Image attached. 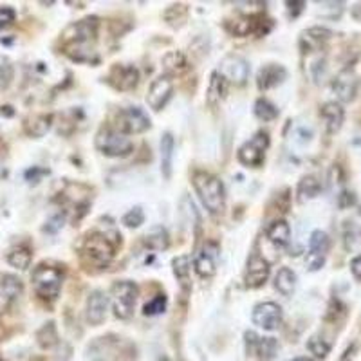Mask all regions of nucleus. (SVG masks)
<instances>
[{
    "label": "nucleus",
    "mask_w": 361,
    "mask_h": 361,
    "mask_svg": "<svg viewBox=\"0 0 361 361\" xmlns=\"http://www.w3.org/2000/svg\"><path fill=\"white\" fill-rule=\"evenodd\" d=\"M224 87L226 82L224 78L219 75V71H215L210 78V85H208V93H206V102L210 107H217L219 102L224 96Z\"/></svg>",
    "instance_id": "c756f323"
},
{
    "label": "nucleus",
    "mask_w": 361,
    "mask_h": 361,
    "mask_svg": "<svg viewBox=\"0 0 361 361\" xmlns=\"http://www.w3.org/2000/svg\"><path fill=\"white\" fill-rule=\"evenodd\" d=\"M33 253L31 249L24 244H18V246L11 247L8 253V264L13 266L17 269H27L31 266Z\"/></svg>",
    "instance_id": "bb28decb"
},
{
    "label": "nucleus",
    "mask_w": 361,
    "mask_h": 361,
    "mask_svg": "<svg viewBox=\"0 0 361 361\" xmlns=\"http://www.w3.org/2000/svg\"><path fill=\"white\" fill-rule=\"evenodd\" d=\"M164 309H167V296L159 295L145 305V314L146 316H155V314L164 313Z\"/></svg>",
    "instance_id": "c9c22d12"
},
{
    "label": "nucleus",
    "mask_w": 361,
    "mask_h": 361,
    "mask_svg": "<svg viewBox=\"0 0 361 361\" xmlns=\"http://www.w3.org/2000/svg\"><path fill=\"white\" fill-rule=\"evenodd\" d=\"M107 309H109V296L100 289L93 291L87 298V305H85L87 322L94 327L102 325L107 318Z\"/></svg>",
    "instance_id": "4468645a"
},
{
    "label": "nucleus",
    "mask_w": 361,
    "mask_h": 361,
    "mask_svg": "<svg viewBox=\"0 0 361 361\" xmlns=\"http://www.w3.org/2000/svg\"><path fill=\"white\" fill-rule=\"evenodd\" d=\"M13 79V67L11 66H0V93L6 91Z\"/></svg>",
    "instance_id": "e433bc0d"
},
{
    "label": "nucleus",
    "mask_w": 361,
    "mask_h": 361,
    "mask_svg": "<svg viewBox=\"0 0 361 361\" xmlns=\"http://www.w3.org/2000/svg\"><path fill=\"white\" fill-rule=\"evenodd\" d=\"M330 247V240L329 235L322 229H316L311 233V238H309V253L313 255H320V256H327V252Z\"/></svg>",
    "instance_id": "2f4dec72"
},
{
    "label": "nucleus",
    "mask_w": 361,
    "mask_h": 361,
    "mask_svg": "<svg viewBox=\"0 0 361 361\" xmlns=\"http://www.w3.org/2000/svg\"><path fill=\"white\" fill-rule=\"evenodd\" d=\"M118 244H121V235L93 231L84 240L82 253L89 260V264L96 266V268H105L110 264V260L114 259L116 252H118Z\"/></svg>",
    "instance_id": "f03ea898"
},
{
    "label": "nucleus",
    "mask_w": 361,
    "mask_h": 361,
    "mask_svg": "<svg viewBox=\"0 0 361 361\" xmlns=\"http://www.w3.org/2000/svg\"><path fill=\"white\" fill-rule=\"evenodd\" d=\"M0 361H2V358H0Z\"/></svg>",
    "instance_id": "79ce46f5"
},
{
    "label": "nucleus",
    "mask_w": 361,
    "mask_h": 361,
    "mask_svg": "<svg viewBox=\"0 0 361 361\" xmlns=\"http://www.w3.org/2000/svg\"><path fill=\"white\" fill-rule=\"evenodd\" d=\"M150 118L139 107H127L119 110L116 116V130L125 136H136V134L146 132L150 128Z\"/></svg>",
    "instance_id": "0eeeda50"
},
{
    "label": "nucleus",
    "mask_w": 361,
    "mask_h": 361,
    "mask_svg": "<svg viewBox=\"0 0 361 361\" xmlns=\"http://www.w3.org/2000/svg\"><path fill=\"white\" fill-rule=\"evenodd\" d=\"M143 243L152 252H164L170 246V237L163 226H152L143 237Z\"/></svg>",
    "instance_id": "393cba45"
},
{
    "label": "nucleus",
    "mask_w": 361,
    "mask_h": 361,
    "mask_svg": "<svg viewBox=\"0 0 361 361\" xmlns=\"http://www.w3.org/2000/svg\"><path fill=\"white\" fill-rule=\"evenodd\" d=\"M163 66L167 69V75H179V72L186 71L188 69V60L183 53L179 51H172V53H168L167 56L163 58Z\"/></svg>",
    "instance_id": "7c9ffc66"
},
{
    "label": "nucleus",
    "mask_w": 361,
    "mask_h": 361,
    "mask_svg": "<svg viewBox=\"0 0 361 361\" xmlns=\"http://www.w3.org/2000/svg\"><path fill=\"white\" fill-rule=\"evenodd\" d=\"M31 282L40 298L53 302V300L58 298L60 291H62L63 271L60 268H56V266L40 264L33 271Z\"/></svg>",
    "instance_id": "20e7f679"
},
{
    "label": "nucleus",
    "mask_w": 361,
    "mask_h": 361,
    "mask_svg": "<svg viewBox=\"0 0 361 361\" xmlns=\"http://www.w3.org/2000/svg\"><path fill=\"white\" fill-rule=\"evenodd\" d=\"M217 259H219V246L217 243H206L197 255L194 256V268L201 277H213L217 271Z\"/></svg>",
    "instance_id": "ddd939ff"
},
{
    "label": "nucleus",
    "mask_w": 361,
    "mask_h": 361,
    "mask_svg": "<svg viewBox=\"0 0 361 361\" xmlns=\"http://www.w3.org/2000/svg\"><path fill=\"white\" fill-rule=\"evenodd\" d=\"M255 116L259 119H262V121H273V119L278 118V109L277 105H273V103L269 102V100H266V98H259L255 102Z\"/></svg>",
    "instance_id": "473e14b6"
},
{
    "label": "nucleus",
    "mask_w": 361,
    "mask_h": 361,
    "mask_svg": "<svg viewBox=\"0 0 361 361\" xmlns=\"http://www.w3.org/2000/svg\"><path fill=\"white\" fill-rule=\"evenodd\" d=\"M107 82L116 91H132L139 84V71H137V67L128 66V63H118L110 69Z\"/></svg>",
    "instance_id": "f8f14e48"
},
{
    "label": "nucleus",
    "mask_w": 361,
    "mask_h": 361,
    "mask_svg": "<svg viewBox=\"0 0 361 361\" xmlns=\"http://www.w3.org/2000/svg\"><path fill=\"white\" fill-rule=\"evenodd\" d=\"M332 91L339 102H353L358 93V76L353 69H344L332 79Z\"/></svg>",
    "instance_id": "f3484780"
},
{
    "label": "nucleus",
    "mask_w": 361,
    "mask_h": 361,
    "mask_svg": "<svg viewBox=\"0 0 361 361\" xmlns=\"http://www.w3.org/2000/svg\"><path fill=\"white\" fill-rule=\"evenodd\" d=\"M269 146V136L268 132L260 130L255 136L249 139V141L244 143L237 152L238 161L244 164V167L249 168H259L264 164L266 161V150Z\"/></svg>",
    "instance_id": "6e6552de"
},
{
    "label": "nucleus",
    "mask_w": 361,
    "mask_h": 361,
    "mask_svg": "<svg viewBox=\"0 0 361 361\" xmlns=\"http://www.w3.org/2000/svg\"><path fill=\"white\" fill-rule=\"evenodd\" d=\"M98 22L96 17H87L79 22L71 24L63 31L62 38L66 44V53L76 60V62H91V54L94 53L91 45L96 42L98 36Z\"/></svg>",
    "instance_id": "f257e3e1"
},
{
    "label": "nucleus",
    "mask_w": 361,
    "mask_h": 361,
    "mask_svg": "<svg viewBox=\"0 0 361 361\" xmlns=\"http://www.w3.org/2000/svg\"><path fill=\"white\" fill-rule=\"evenodd\" d=\"M322 192V183L316 179L314 176H307L300 180L298 185V201L300 203H305V201H311V199L318 197Z\"/></svg>",
    "instance_id": "c85d7f7f"
},
{
    "label": "nucleus",
    "mask_w": 361,
    "mask_h": 361,
    "mask_svg": "<svg viewBox=\"0 0 361 361\" xmlns=\"http://www.w3.org/2000/svg\"><path fill=\"white\" fill-rule=\"evenodd\" d=\"M293 361H313V360H309V358H296V360Z\"/></svg>",
    "instance_id": "ea45409f"
},
{
    "label": "nucleus",
    "mask_w": 361,
    "mask_h": 361,
    "mask_svg": "<svg viewBox=\"0 0 361 361\" xmlns=\"http://www.w3.org/2000/svg\"><path fill=\"white\" fill-rule=\"evenodd\" d=\"M159 361H168V358H161V360H159Z\"/></svg>",
    "instance_id": "a19ab883"
},
{
    "label": "nucleus",
    "mask_w": 361,
    "mask_h": 361,
    "mask_svg": "<svg viewBox=\"0 0 361 361\" xmlns=\"http://www.w3.org/2000/svg\"><path fill=\"white\" fill-rule=\"evenodd\" d=\"M96 148L107 158H127L134 152V143L130 137L121 134L116 128H103L94 139Z\"/></svg>",
    "instance_id": "39448f33"
},
{
    "label": "nucleus",
    "mask_w": 361,
    "mask_h": 361,
    "mask_svg": "<svg viewBox=\"0 0 361 361\" xmlns=\"http://www.w3.org/2000/svg\"><path fill=\"white\" fill-rule=\"evenodd\" d=\"M194 188L197 192V195L203 201L204 208L208 212L217 215V213H222L226 206V190L222 180L217 176L210 172H204V170H199L194 174Z\"/></svg>",
    "instance_id": "7ed1b4c3"
},
{
    "label": "nucleus",
    "mask_w": 361,
    "mask_h": 361,
    "mask_svg": "<svg viewBox=\"0 0 361 361\" xmlns=\"http://www.w3.org/2000/svg\"><path fill=\"white\" fill-rule=\"evenodd\" d=\"M269 262L264 259V256L256 255L253 253L247 260V268H246V286L252 287V289H259V287L264 286L269 278Z\"/></svg>",
    "instance_id": "2eb2a0df"
},
{
    "label": "nucleus",
    "mask_w": 361,
    "mask_h": 361,
    "mask_svg": "<svg viewBox=\"0 0 361 361\" xmlns=\"http://www.w3.org/2000/svg\"><path fill=\"white\" fill-rule=\"evenodd\" d=\"M249 353H256L262 361H271L277 356L278 344L275 338H259L255 332H246Z\"/></svg>",
    "instance_id": "6ab92c4d"
},
{
    "label": "nucleus",
    "mask_w": 361,
    "mask_h": 361,
    "mask_svg": "<svg viewBox=\"0 0 361 361\" xmlns=\"http://www.w3.org/2000/svg\"><path fill=\"white\" fill-rule=\"evenodd\" d=\"M282 307L275 302H262L255 305L252 314V320L256 327L264 330H277L282 325Z\"/></svg>",
    "instance_id": "9b49d317"
},
{
    "label": "nucleus",
    "mask_w": 361,
    "mask_h": 361,
    "mask_svg": "<svg viewBox=\"0 0 361 361\" xmlns=\"http://www.w3.org/2000/svg\"><path fill=\"white\" fill-rule=\"evenodd\" d=\"M51 123H53V116L51 114L33 116L26 121V132L33 137H42L49 132Z\"/></svg>",
    "instance_id": "cd10ccee"
},
{
    "label": "nucleus",
    "mask_w": 361,
    "mask_h": 361,
    "mask_svg": "<svg viewBox=\"0 0 361 361\" xmlns=\"http://www.w3.org/2000/svg\"><path fill=\"white\" fill-rule=\"evenodd\" d=\"M24 284L15 275H2L0 277V314L9 311V307L17 302V298L22 295Z\"/></svg>",
    "instance_id": "dca6fc26"
},
{
    "label": "nucleus",
    "mask_w": 361,
    "mask_h": 361,
    "mask_svg": "<svg viewBox=\"0 0 361 361\" xmlns=\"http://www.w3.org/2000/svg\"><path fill=\"white\" fill-rule=\"evenodd\" d=\"M174 94V82L170 75H161L150 84L148 94H146V103L152 110L159 112L167 107L170 98Z\"/></svg>",
    "instance_id": "9d476101"
},
{
    "label": "nucleus",
    "mask_w": 361,
    "mask_h": 361,
    "mask_svg": "<svg viewBox=\"0 0 361 361\" xmlns=\"http://www.w3.org/2000/svg\"><path fill=\"white\" fill-rule=\"evenodd\" d=\"M351 271H353V277L361 282V255L353 259V262H351Z\"/></svg>",
    "instance_id": "58836bf2"
},
{
    "label": "nucleus",
    "mask_w": 361,
    "mask_h": 361,
    "mask_svg": "<svg viewBox=\"0 0 361 361\" xmlns=\"http://www.w3.org/2000/svg\"><path fill=\"white\" fill-rule=\"evenodd\" d=\"M174 275H176L177 282H179L180 289L188 293L192 289V278H190V271H192V259L188 255H179L172 260Z\"/></svg>",
    "instance_id": "b1692460"
},
{
    "label": "nucleus",
    "mask_w": 361,
    "mask_h": 361,
    "mask_svg": "<svg viewBox=\"0 0 361 361\" xmlns=\"http://www.w3.org/2000/svg\"><path fill=\"white\" fill-rule=\"evenodd\" d=\"M137 300V286L132 280H119L110 289V302H112V311L119 320H128L132 318L134 307Z\"/></svg>",
    "instance_id": "423d86ee"
},
{
    "label": "nucleus",
    "mask_w": 361,
    "mask_h": 361,
    "mask_svg": "<svg viewBox=\"0 0 361 361\" xmlns=\"http://www.w3.org/2000/svg\"><path fill=\"white\" fill-rule=\"evenodd\" d=\"M121 222H123L127 228H139V226L145 222V213H143L141 208H132L130 212L125 213Z\"/></svg>",
    "instance_id": "72a5a7b5"
},
{
    "label": "nucleus",
    "mask_w": 361,
    "mask_h": 361,
    "mask_svg": "<svg viewBox=\"0 0 361 361\" xmlns=\"http://www.w3.org/2000/svg\"><path fill=\"white\" fill-rule=\"evenodd\" d=\"M266 238L273 244L275 247L282 249L291 243V226L284 219L273 220L271 224L266 228Z\"/></svg>",
    "instance_id": "412c9836"
},
{
    "label": "nucleus",
    "mask_w": 361,
    "mask_h": 361,
    "mask_svg": "<svg viewBox=\"0 0 361 361\" xmlns=\"http://www.w3.org/2000/svg\"><path fill=\"white\" fill-rule=\"evenodd\" d=\"M307 347H309V351L314 354V356L322 358V360L330 353V345L327 344L325 339L318 338V336H313V338L309 339Z\"/></svg>",
    "instance_id": "f704fd0d"
},
{
    "label": "nucleus",
    "mask_w": 361,
    "mask_h": 361,
    "mask_svg": "<svg viewBox=\"0 0 361 361\" xmlns=\"http://www.w3.org/2000/svg\"><path fill=\"white\" fill-rule=\"evenodd\" d=\"M217 71L224 78V82L240 87V85L246 84L247 78H249V63H247L243 56L229 54V56H226L224 60L220 62V67Z\"/></svg>",
    "instance_id": "1a4fd4ad"
},
{
    "label": "nucleus",
    "mask_w": 361,
    "mask_h": 361,
    "mask_svg": "<svg viewBox=\"0 0 361 361\" xmlns=\"http://www.w3.org/2000/svg\"><path fill=\"white\" fill-rule=\"evenodd\" d=\"M332 33L325 27H311L307 31H304L302 35V49H304V53H313V51H320L323 44H325L327 40L330 38Z\"/></svg>",
    "instance_id": "4be33fe9"
},
{
    "label": "nucleus",
    "mask_w": 361,
    "mask_h": 361,
    "mask_svg": "<svg viewBox=\"0 0 361 361\" xmlns=\"http://www.w3.org/2000/svg\"><path fill=\"white\" fill-rule=\"evenodd\" d=\"M287 79V71L284 66H278V63H268L259 71L256 75V85H259L260 91H269V89H275L278 85H282Z\"/></svg>",
    "instance_id": "a211bd4d"
},
{
    "label": "nucleus",
    "mask_w": 361,
    "mask_h": 361,
    "mask_svg": "<svg viewBox=\"0 0 361 361\" xmlns=\"http://www.w3.org/2000/svg\"><path fill=\"white\" fill-rule=\"evenodd\" d=\"M320 116H322V119L325 121L327 132L336 134L339 128H341V125H344L345 110H344V107H341V103L329 102L322 107V110H320Z\"/></svg>",
    "instance_id": "aec40b11"
},
{
    "label": "nucleus",
    "mask_w": 361,
    "mask_h": 361,
    "mask_svg": "<svg viewBox=\"0 0 361 361\" xmlns=\"http://www.w3.org/2000/svg\"><path fill=\"white\" fill-rule=\"evenodd\" d=\"M296 280H298V278H296V273L293 269L282 268L278 269L277 277H275V287H277V291L280 295L291 296L296 289Z\"/></svg>",
    "instance_id": "a878e982"
},
{
    "label": "nucleus",
    "mask_w": 361,
    "mask_h": 361,
    "mask_svg": "<svg viewBox=\"0 0 361 361\" xmlns=\"http://www.w3.org/2000/svg\"><path fill=\"white\" fill-rule=\"evenodd\" d=\"M15 17H17V13H15V9L0 8V27L9 26V24H11V22H15Z\"/></svg>",
    "instance_id": "4c0bfd02"
},
{
    "label": "nucleus",
    "mask_w": 361,
    "mask_h": 361,
    "mask_svg": "<svg viewBox=\"0 0 361 361\" xmlns=\"http://www.w3.org/2000/svg\"><path fill=\"white\" fill-rule=\"evenodd\" d=\"M174 150H176V139L170 132H164L161 137V174L164 179L172 177Z\"/></svg>",
    "instance_id": "5701e85b"
}]
</instances>
